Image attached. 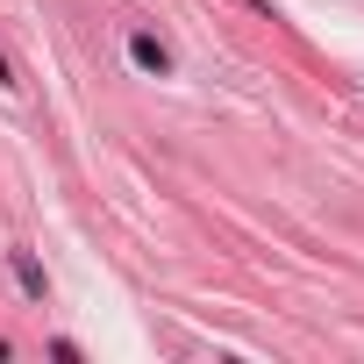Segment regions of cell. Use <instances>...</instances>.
I'll list each match as a JSON object with an SVG mask.
<instances>
[{
	"label": "cell",
	"instance_id": "7a4b0ae2",
	"mask_svg": "<svg viewBox=\"0 0 364 364\" xmlns=\"http://www.w3.org/2000/svg\"><path fill=\"white\" fill-rule=\"evenodd\" d=\"M15 279H22V286H29V293H36V300H43V272H36V264H29V257H22V250H15Z\"/></svg>",
	"mask_w": 364,
	"mask_h": 364
},
{
	"label": "cell",
	"instance_id": "6da1fadb",
	"mask_svg": "<svg viewBox=\"0 0 364 364\" xmlns=\"http://www.w3.org/2000/svg\"><path fill=\"white\" fill-rule=\"evenodd\" d=\"M129 58H136V65H143V72H157V79H164V72H171V50H164V43H157V36H150V29H136V36H129Z\"/></svg>",
	"mask_w": 364,
	"mask_h": 364
},
{
	"label": "cell",
	"instance_id": "3957f363",
	"mask_svg": "<svg viewBox=\"0 0 364 364\" xmlns=\"http://www.w3.org/2000/svg\"><path fill=\"white\" fill-rule=\"evenodd\" d=\"M0 86H15V65H8V50H0Z\"/></svg>",
	"mask_w": 364,
	"mask_h": 364
}]
</instances>
